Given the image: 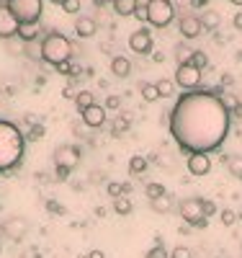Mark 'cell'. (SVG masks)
<instances>
[{
    "label": "cell",
    "mask_w": 242,
    "mask_h": 258,
    "mask_svg": "<svg viewBox=\"0 0 242 258\" xmlns=\"http://www.w3.org/2000/svg\"><path fill=\"white\" fill-rule=\"evenodd\" d=\"M175 18L173 0H147V24L155 29H168Z\"/></svg>",
    "instance_id": "4"
},
{
    "label": "cell",
    "mask_w": 242,
    "mask_h": 258,
    "mask_svg": "<svg viewBox=\"0 0 242 258\" xmlns=\"http://www.w3.org/2000/svg\"><path fill=\"white\" fill-rule=\"evenodd\" d=\"M147 258H170V253L165 250V245L163 243H155L149 250H147Z\"/></svg>",
    "instance_id": "33"
},
{
    "label": "cell",
    "mask_w": 242,
    "mask_h": 258,
    "mask_svg": "<svg viewBox=\"0 0 242 258\" xmlns=\"http://www.w3.org/2000/svg\"><path fill=\"white\" fill-rule=\"evenodd\" d=\"M6 3L18 24H39L41 21L44 0H6Z\"/></svg>",
    "instance_id": "5"
},
{
    "label": "cell",
    "mask_w": 242,
    "mask_h": 258,
    "mask_svg": "<svg viewBox=\"0 0 242 258\" xmlns=\"http://www.w3.org/2000/svg\"><path fill=\"white\" fill-rule=\"evenodd\" d=\"M24 54L31 57V59H41V47H36V41H31V44L24 47Z\"/></svg>",
    "instance_id": "35"
},
{
    "label": "cell",
    "mask_w": 242,
    "mask_h": 258,
    "mask_svg": "<svg viewBox=\"0 0 242 258\" xmlns=\"http://www.w3.org/2000/svg\"><path fill=\"white\" fill-rule=\"evenodd\" d=\"M75 34H77L80 39H91V36H96V34H98L96 18H91V16H77V21H75Z\"/></svg>",
    "instance_id": "15"
},
{
    "label": "cell",
    "mask_w": 242,
    "mask_h": 258,
    "mask_svg": "<svg viewBox=\"0 0 242 258\" xmlns=\"http://www.w3.org/2000/svg\"><path fill=\"white\" fill-rule=\"evenodd\" d=\"M186 168H188V173L193 178H204L211 173V158L209 153H191L186 158Z\"/></svg>",
    "instance_id": "11"
},
{
    "label": "cell",
    "mask_w": 242,
    "mask_h": 258,
    "mask_svg": "<svg viewBox=\"0 0 242 258\" xmlns=\"http://www.w3.org/2000/svg\"><path fill=\"white\" fill-rule=\"evenodd\" d=\"M222 85H232V75H224L222 78Z\"/></svg>",
    "instance_id": "48"
},
{
    "label": "cell",
    "mask_w": 242,
    "mask_h": 258,
    "mask_svg": "<svg viewBox=\"0 0 242 258\" xmlns=\"http://www.w3.org/2000/svg\"><path fill=\"white\" fill-rule=\"evenodd\" d=\"M229 3H232V6H242V0H229Z\"/></svg>",
    "instance_id": "50"
},
{
    "label": "cell",
    "mask_w": 242,
    "mask_h": 258,
    "mask_svg": "<svg viewBox=\"0 0 242 258\" xmlns=\"http://www.w3.org/2000/svg\"><path fill=\"white\" fill-rule=\"evenodd\" d=\"M229 114H232V119H242V101H239V103L234 106V109H232Z\"/></svg>",
    "instance_id": "44"
},
{
    "label": "cell",
    "mask_w": 242,
    "mask_h": 258,
    "mask_svg": "<svg viewBox=\"0 0 242 258\" xmlns=\"http://www.w3.org/2000/svg\"><path fill=\"white\" fill-rule=\"evenodd\" d=\"M178 214L183 217V222H188L191 227H206L209 225V217L204 214V199L199 197H191V199H183L178 204Z\"/></svg>",
    "instance_id": "6"
},
{
    "label": "cell",
    "mask_w": 242,
    "mask_h": 258,
    "mask_svg": "<svg viewBox=\"0 0 242 258\" xmlns=\"http://www.w3.org/2000/svg\"><path fill=\"white\" fill-rule=\"evenodd\" d=\"M170 258H193V253H191V248H186V245H178V248H173Z\"/></svg>",
    "instance_id": "37"
},
{
    "label": "cell",
    "mask_w": 242,
    "mask_h": 258,
    "mask_svg": "<svg viewBox=\"0 0 242 258\" xmlns=\"http://www.w3.org/2000/svg\"><path fill=\"white\" fill-rule=\"evenodd\" d=\"M155 85H157L160 98H173V96H175V88H178V85H175V80H170V78H160Z\"/></svg>",
    "instance_id": "25"
},
{
    "label": "cell",
    "mask_w": 242,
    "mask_h": 258,
    "mask_svg": "<svg viewBox=\"0 0 242 258\" xmlns=\"http://www.w3.org/2000/svg\"><path fill=\"white\" fill-rule=\"evenodd\" d=\"M204 214H206V217H214V214H219V209H216V204H214L211 199H204Z\"/></svg>",
    "instance_id": "39"
},
{
    "label": "cell",
    "mask_w": 242,
    "mask_h": 258,
    "mask_svg": "<svg viewBox=\"0 0 242 258\" xmlns=\"http://www.w3.org/2000/svg\"><path fill=\"white\" fill-rule=\"evenodd\" d=\"M129 191H131V183H119V181H108L106 186V194L111 199H119V197H129Z\"/></svg>",
    "instance_id": "22"
},
{
    "label": "cell",
    "mask_w": 242,
    "mask_h": 258,
    "mask_svg": "<svg viewBox=\"0 0 242 258\" xmlns=\"http://www.w3.org/2000/svg\"><path fill=\"white\" fill-rule=\"evenodd\" d=\"M139 96H142L147 103H155V101L160 98L157 85H155V83H149V80H142V83H139Z\"/></svg>",
    "instance_id": "21"
},
{
    "label": "cell",
    "mask_w": 242,
    "mask_h": 258,
    "mask_svg": "<svg viewBox=\"0 0 242 258\" xmlns=\"http://www.w3.org/2000/svg\"><path fill=\"white\" fill-rule=\"evenodd\" d=\"M191 54H193V49H191V47H186V44H175V59H178V64L188 62V59H191Z\"/></svg>",
    "instance_id": "31"
},
{
    "label": "cell",
    "mask_w": 242,
    "mask_h": 258,
    "mask_svg": "<svg viewBox=\"0 0 242 258\" xmlns=\"http://www.w3.org/2000/svg\"><path fill=\"white\" fill-rule=\"evenodd\" d=\"M80 8H83L80 0H64V3H62V11H64V13H70V16H77Z\"/></svg>",
    "instance_id": "34"
},
{
    "label": "cell",
    "mask_w": 242,
    "mask_h": 258,
    "mask_svg": "<svg viewBox=\"0 0 242 258\" xmlns=\"http://www.w3.org/2000/svg\"><path fill=\"white\" fill-rule=\"evenodd\" d=\"M206 3H209V0H206Z\"/></svg>",
    "instance_id": "53"
},
{
    "label": "cell",
    "mask_w": 242,
    "mask_h": 258,
    "mask_svg": "<svg viewBox=\"0 0 242 258\" xmlns=\"http://www.w3.org/2000/svg\"><path fill=\"white\" fill-rule=\"evenodd\" d=\"M85 258H106V255H103V250H91Z\"/></svg>",
    "instance_id": "46"
},
{
    "label": "cell",
    "mask_w": 242,
    "mask_h": 258,
    "mask_svg": "<svg viewBox=\"0 0 242 258\" xmlns=\"http://www.w3.org/2000/svg\"><path fill=\"white\" fill-rule=\"evenodd\" d=\"M111 75L114 78H129L131 75V59L129 57H124V54H116L114 59H111Z\"/></svg>",
    "instance_id": "16"
},
{
    "label": "cell",
    "mask_w": 242,
    "mask_h": 258,
    "mask_svg": "<svg viewBox=\"0 0 242 258\" xmlns=\"http://www.w3.org/2000/svg\"><path fill=\"white\" fill-rule=\"evenodd\" d=\"M134 16L142 21V24H147V3H139V6H137V11H134Z\"/></svg>",
    "instance_id": "40"
},
{
    "label": "cell",
    "mask_w": 242,
    "mask_h": 258,
    "mask_svg": "<svg viewBox=\"0 0 242 258\" xmlns=\"http://www.w3.org/2000/svg\"><path fill=\"white\" fill-rule=\"evenodd\" d=\"M52 160H54V168L75 170V168L80 165V147L72 145V142L57 145V147H54V153H52Z\"/></svg>",
    "instance_id": "8"
},
{
    "label": "cell",
    "mask_w": 242,
    "mask_h": 258,
    "mask_svg": "<svg viewBox=\"0 0 242 258\" xmlns=\"http://www.w3.org/2000/svg\"><path fill=\"white\" fill-rule=\"evenodd\" d=\"M39 31H41V26L39 24H21L18 26V39L24 41V44H31V41H36L39 39Z\"/></svg>",
    "instance_id": "17"
},
{
    "label": "cell",
    "mask_w": 242,
    "mask_h": 258,
    "mask_svg": "<svg viewBox=\"0 0 242 258\" xmlns=\"http://www.w3.org/2000/svg\"><path fill=\"white\" fill-rule=\"evenodd\" d=\"M62 96H64V98H75V96H77V91H75V85L70 83V85H67V88H64V91H62Z\"/></svg>",
    "instance_id": "43"
},
{
    "label": "cell",
    "mask_w": 242,
    "mask_h": 258,
    "mask_svg": "<svg viewBox=\"0 0 242 258\" xmlns=\"http://www.w3.org/2000/svg\"><path fill=\"white\" fill-rule=\"evenodd\" d=\"M26 232H29V222L24 217H18V214L6 217L3 222H0V235H6V238L13 240V243H21L26 238Z\"/></svg>",
    "instance_id": "9"
},
{
    "label": "cell",
    "mask_w": 242,
    "mask_h": 258,
    "mask_svg": "<svg viewBox=\"0 0 242 258\" xmlns=\"http://www.w3.org/2000/svg\"><path fill=\"white\" fill-rule=\"evenodd\" d=\"M18 21H16V16L11 13V8H8V3L6 0H0V39H13L16 34H18Z\"/></svg>",
    "instance_id": "12"
},
{
    "label": "cell",
    "mask_w": 242,
    "mask_h": 258,
    "mask_svg": "<svg viewBox=\"0 0 242 258\" xmlns=\"http://www.w3.org/2000/svg\"><path fill=\"white\" fill-rule=\"evenodd\" d=\"M147 168H149V160H147L144 155H131V158H129V173H131V176L147 173Z\"/></svg>",
    "instance_id": "19"
},
{
    "label": "cell",
    "mask_w": 242,
    "mask_h": 258,
    "mask_svg": "<svg viewBox=\"0 0 242 258\" xmlns=\"http://www.w3.org/2000/svg\"><path fill=\"white\" fill-rule=\"evenodd\" d=\"M114 13L121 16V18H129V16H134L137 6H139V0H114Z\"/></svg>",
    "instance_id": "18"
},
{
    "label": "cell",
    "mask_w": 242,
    "mask_h": 258,
    "mask_svg": "<svg viewBox=\"0 0 242 258\" xmlns=\"http://www.w3.org/2000/svg\"><path fill=\"white\" fill-rule=\"evenodd\" d=\"M131 209H134V204H131V199H129V197H119V199H114V212H116V214H121V217L131 214Z\"/></svg>",
    "instance_id": "28"
},
{
    "label": "cell",
    "mask_w": 242,
    "mask_h": 258,
    "mask_svg": "<svg viewBox=\"0 0 242 258\" xmlns=\"http://www.w3.org/2000/svg\"><path fill=\"white\" fill-rule=\"evenodd\" d=\"M44 207H47L49 214H64V207H62L57 199H47V204H44Z\"/></svg>",
    "instance_id": "36"
},
{
    "label": "cell",
    "mask_w": 242,
    "mask_h": 258,
    "mask_svg": "<svg viewBox=\"0 0 242 258\" xmlns=\"http://www.w3.org/2000/svg\"><path fill=\"white\" fill-rule=\"evenodd\" d=\"M54 178H57V181H67V178H70V170H67V168H57Z\"/></svg>",
    "instance_id": "41"
},
{
    "label": "cell",
    "mask_w": 242,
    "mask_h": 258,
    "mask_svg": "<svg viewBox=\"0 0 242 258\" xmlns=\"http://www.w3.org/2000/svg\"><path fill=\"white\" fill-rule=\"evenodd\" d=\"M26 155V135L18 124L0 119V173H11Z\"/></svg>",
    "instance_id": "2"
},
{
    "label": "cell",
    "mask_w": 242,
    "mask_h": 258,
    "mask_svg": "<svg viewBox=\"0 0 242 258\" xmlns=\"http://www.w3.org/2000/svg\"><path fill=\"white\" fill-rule=\"evenodd\" d=\"M232 26H234L237 31H242V11H237V13H234V18H232Z\"/></svg>",
    "instance_id": "42"
},
{
    "label": "cell",
    "mask_w": 242,
    "mask_h": 258,
    "mask_svg": "<svg viewBox=\"0 0 242 258\" xmlns=\"http://www.w3.org/2000/svg\"><path fill=\"white\" fill-rule=\"evenodd\" d=\"M201 75H204V70H199V68H193L191 62H183V64H178L175 68V85L178 88H183V93H188V91H199V85H201Z\"/></svg>",
    "instance_id": "7"
},
{
    "label": "cell",
    "mask_w": 242,
    "mask_h": 258,
    "mask_svg": "<svg viewBox=\"0 0 242 258\" xmlns=\"http://www.w3.org/2000/svg\"><path fill=\"white\" fill-rule=\"evenodd\" d=\"M93 3H96L98 8H103V6H108V3H114V0H93Z\"/></svg>",
    "instance_id": "47"
},
{
    "label": "cell",
    "mask_w": 242,
    "mask_h": 258,
    "mask_svg": "<svg viewBox=\"0 0 242 258\" xmlns=\"http://www.w3.org/2000/svg\"><path fill=\"white\" fill-rule=\"evenodd\" d=\"M224 165H227V170L237 181H242V155H227L224 158Z\"/></svg>",
    "instance_id": "24"
},
{
    "label": "cell",
    "mask_w": 242,
    "mask_h": 258,
    "mask_svg": "<svg viewBox=\"0 0 242 258\" xmlns=\"http://www.w3.org/2000/svg\"><path fill=\"white\" fill-rule=\"evenodd\" d=\"M168 129L181 153H216L229 137L232 114L216 93L199 88L175 98L168 114Z\"/></svg>",
    "instance_id": "1"
},
{
    "label": "cell",
    "mask_w": 242,
    "mask_h": 258,
    "mask_svg": "<svg viewBox=\"0 0 242 258\" xmlns=\"http://www.w3.org/2000/svg\"><path fill=\"white\" fill-rule=\"evenodd\" d=\"M239 222H242V212H239Z\"/></svg>",
    "instance_id": "51"
},
{
    "label": "cell",
    "mask_w": 242,
    "mask_h": 258,
    "mask_svg": "<svg viewBox=\"0 0 242 258\" xmlns=\"http://www.w3.org/2000/svg\"><path fill=\"white\" fill-rule=\"evenodd\" d=\"M149 207H152V212H157V214H168L173 209V197H170V194H163V197L152 199Z\"/></svg>",
    "instance_id": "23"
},
{
    "label": "cell",
    "mask_w": 242,
    "mask_h": 258,
    "mask_svg": "<svg viewBox=\"0 0 242 258\" xmlns=\"http://www.w3.org/2000/svg\"><path fill=\"white\" fill-rule=\"evenodd\" d=\"M24 135H26V142H39L44 135H47V129H44V124H31L29 129H24Z\"/></svg>",
    "instance_id": "26"
},
{
    "label": "cell",
    "mask_w": 242,
    "mask_h": 258,
    "mask_svg": "<svg viewBox=\"0 0 242 258\" xmlns=\"http://www.w3.org/2000/svg\"><path fill=\"white\" fill-rule=\"evenodd\" d=\"M96 101H93V93L91 91H77V96H75V106H77V111L83 114L88 106H93Z\"/></svg>",
    "instance_id": "27"
},
{
    "label": "cell",
    "mask_w": 242,
    "mask_h": 258,
    "mask_svg": "<svg viewBox=\"0 0 242 258\" xmlns=\"http://www.w3.org/2000/svg\"><path fill=\"white\" fill-rule=\"evenodd\" d=\"M103 106H106V111H108V109H111V111H116V109H121V98H119V96H108Z\"/></svg>",
    "instance_id": "38"
},
{
    "label": "cell",
    "mask_w": 242,
    "mask_h": 258,
    "mask_svg": "<svg viewBox=\"0 0 242 258\" xmlns=\"http://www.w3.org/2000/svg\"><path fill=\"white\" fill-rule=\"evenodd\" d=\"M72 57V41L59 34V31H49L47 36L41 39V59L49 64H59L67 62Z\"/></svg>",
    "instance_id": "3"
},
{
    "label": "cell",
    "mask_w": 242,
    "mask_h": 258,
    "mask_svg": "<svg viewBox=\"0 0 242 258\" xmlns=\"http://www.w3.org/2000/svg\"><path fill=\"white\" fill-rule=\"evenodd\" d=\"M201 18V26H204V31H216L219 26H222V16H219L216 11H206L204 16H199Z\"/></svg>",
    "instance_id": "20"
},
{
    "label": "cell",
    "mask_w": 242,
    "mask_h": 258,
    "mask_svg": "<svg viewBox=\"0 0 242 258\" xmlns=\"http://www.w3.org/2000/svg\"><path fill=\"white\" fill-rule=\"evenodd\" d=\"M163 194H168L163 183H155V181L144 183V197H147L149 202H152V199H157V197H163Z\"/></svg>",
    "instance_id": "29"
},
{
    "label": "cell",
    "mask_w": 242,
    "mask_h": 258,
    "mask_svg": "<svg viewBox=\"0 0 242 258\" xmlns=\"http://www.w3.org/2000/svg\"><path fill=\"white\" fill-rule=\"evenodd\" d=\"M188 62L193 64V68H199V70H206V68H209V54L201 52V49H193V54H191Z\"/></svg>",
    "instance_id": "30"
},
{
    "label": "cell",
    "mask_w": 242,
    "mask_h": 258,
    "mask_svg": "<svg viewBox=\"0 0 242 258\" xmlns=\"http://www.w3.org/2000/svg\"><path fill=\"white\" fill-rule=\"evenodd\" d=\"M0 253H3V248H0Z\"/></svg>",
    "instance_id": "52"
},
{
    "label": "cell",
    "mask_w": 242,
    "mask_h": 258,
    "mask_svg": "<svg viewBox=\"0 0 242 258\" xmlns=\"http://www.w3.org/2000/svg\"><path fill=\"white\" fill-rule=\"evenodd\" d=\"M149 57L155 59V62H165V52H160V49H155V52H152Z\"/></svg>",
    "instance_id": "45"
},
{
    "label": "cell",
    "mask_w": 242,
    "mask_h": 258,
    "mask_svg": "<svg viewBox=\"0 0 242 258\" xmlns=\"http://www.w3.org/2000/svg\"><path fill=\"white\" fill-rule=\"evenodd\" d=\"M178 31H181V36L183 39H199L201 34H204V26H201V18L199 16H183L181 18V26H178Z\"/></svg>",
    "instance_id": "13"
},
{
    "label": "cell",
    "mask_w": 242,
    "mask_h": 258,
    "mask_svg": "<svg viewBox=\"0 0 242 258\" xmlns=\"http://www.w3.org/2000/svg\"><path fill=\"white\" fill-rule=\"evenodd\" d=\"M49 3H54V6H59V8H62V3H64V0H49Z\"/></svg>",
    "instance_id": "49"
},
{
    "label": "cell",
    "mask_w": 242,
    "mask_h": 258,
    "mask_svg": "<svg viewBox=\"0 0 242 258\" xmlns=\"http://www.w3.org/2000/svg\"><path fill=\"white\" fill-rule=\"evenodd\" d=\"M219 220H222V225H224V227H232L239 217H237V214H234L232 209H219Z\"/></svg>",
    "instance_id": "32"
},
{
    "label": "cell",
    "mask_w": 242,
    "mask_h": 258,
    "mask_svg": "<svg viewBox=\"0 0 242 258\" xmlns=\"http://www.w3.org/2000/svg\"><path fill=\"white\" fill-rule=\"evenodd\" d=\"M80 116H83V124H85V126L98 129V126H103V121H106V106L93 103V106H88Z\"/></svg>",
    "instance_id": "14"
},
{
    "label": "cell",
    "mask_w": 242,
    "mask_h": 258,
    "mask_svg": "<svg viewBox=\"0 0 242 258\" xmlns=\"http://www.w3.org/2000/svg\"><path fill=\"white\" fill-rule=\"evenodd\" d=\"M129 49L134 52V54H139V57H147V54L155 52V39H152V34H149L147 26L137 29L134 34L129 36Z\"/></svg>",
    "instance_id": "10"
}]
</instances>
